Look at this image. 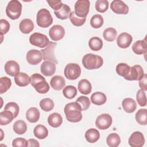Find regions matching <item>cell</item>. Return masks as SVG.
<instances>
[{
	"instance_id": "obj_12",
	"label": "cell",
	"mask_w": 147,
	"mask_h": 147,
	"mask_svg": "<svg viewBox=\"0 0 147 147\" xmlns=\"http://www.w3.org/2000/svg\"><path fill=\"white\" fill-rule=\"evenodd\" d=\"M145 138L143 134L140 131H134L130 136L128 142L132 147H141L145 144Z\"/></svg>"
},
{
	"instance_id": "obj_31",
	"label": "cell",
	"mask_w": 147,
	"mask_h": 147,
	"mask_svg": "<svg viewBox=\"0 0 147 147\" xmlns=\"http://www.w3.org/2000/svg\"><path fill=\"white\" fill-rule=\"evenodd\" d=\"M88 46L92 51H98L103 47V41L98 37H92L89 40Z\"/></svg>"
},
{
	"instance_id": "obj_13",
	"label": "cell",
	"mask_w": 147,
	"mask_h": 147,
	"mask_svg": "<svg viewBox=\"0 0 147 147\" xmlns=\"http://www.w3.org/2000/svg\"><path fill=\"white\" fill-rule=\"evenodd\" d=\"M111 10L118 14H127L129 9L128 6L121 0H114L110 4Z\"/></svg>"
},
{
	"instance_id": "obj_51",
	"label": "cell",
	"mask_w": 147,
	"mask_h": 147,
	"mask_svg": "<svg viewBox=\"0 0 147 147\" xmlns=\"http://www.w3.org/2000/svg\"><path fill=\"white\" fill-rule=\"evenodd\" d=\"M27 146H35V147H38L40 146L39 142L35 139H29L28 140V145Z\"/></svg>"
},
{
	"instance_id": "obj_38",
	"label": "cell",
	"mask_w": 147,
	"mask_h": 147,
	"mask_svg": "<svg viewBox=\"0 0 147 147\" xmlns=\"http://www.w3.org/2000/svg\"><path fill=\"white\" fill-rule=\"evenodd\" d=\"M40 107L44 111H49L54 107L53 101L48 98H44L40 102Z\"/></svg>"
},
{
	"instance_id": "obj_23",
	"label": "cell",
	"mask_w": 147,
	"mask_h": 147,
	"mask_svg": "<svg viewBox=\"0 0 147 147\" xmlns=\"http://www.w3.org/2000/svg\"><path fill=\"white\" fill-rule=\"evenodd\" d=\"M48 124L53 127H59L63 122V118L58 113H53L50 114L48 117Z\"/></svg>"
},
{
	"instance_id": "obj_25",
	"label": "cell",
	"mask_w": 147,
	"mask_h": 147,
	"mask_svg": "<svg viewBox=\"0 0 147 147\" xmlns=\"http://www.w3.org/2000/svg\"><path fill=\"white\" fill-rule=\"evenodd\" d=\"M19 28L22 33L28 34L33 30L34 24L31 20L25 18L20 22Z\"/></svg>"
},
{
	"instance_id": "obj_44",
	"label": "cell",
	"mask_w": 147,
	"mask_h": 147,
	"mask_svg": "<svg viewBox=\"0 0 147 147\" xmlns=\"http://www.w3.org/2000/svg\"><path fill=\"white\" fill-rule=\"evenodd\" d=\"M76 102L80 105L82 111L87 110L89 108L91 103L89 98L85 96H79L78 98H77Z\"/></svg>"
},
{
	"instance_id": "obj_19",
	"label": "cell",
	"mask_w": 147,
	"mask_h": 147,
	"mask_svg": "<svg viewBox=\"0 0 147 147\" xmlns=\"http://www.w3.org/2000/svg\"><path fill=\"white\" fill-rule=\"evenodd\" d=\"M132 50L137 55H146L147 44L145 39L136 41L132 46Z\"/></svg>"
},
{
	"instance_id": "obj_27",
	"label": "cell",
	"mask_w": 147,
	"mask_h": 147,
	"mask_svg": "<svg viewBox=\"0 0 147 147\" xmlns=\"http://www.w3.org/2000/svg\"><path fill=\"white\" fill-rule=\"evenodd\" d=\"M84 137L87 142L90 143H94L99 140L100 134L98 130L94 128H91L86 131Z\"/></svg>"
},
{
	"instance_id": "obj_1",
	"label": "cell",
	"mask_w": 147,
	"mask_h": 147,
	"mask_svg": "<svg viewBox=\"0 0 147 147\" xmlns=\"http://www.w3.org/2000/svg\"><path fill=\"white\" fill-rule=\"evenodd\" d=\"M82 109L76 102L67 103L64 107V113L67 119L71 122H78L82 119Z\"/></svg>"
},
{
	"instance_id": "obj_32",
	"label": "cell",
	"mask_w": 147,
	"mask_h": 147,
	"mask_svg": "<svg viewBox=\"0 0 147 147\" xmlns=\"http://www.w3.org/2000/svg\"><path fill=\"white\" fill-rule=\"evenodd\" d=\"M14 118L13 113L8 110H4L0 113V125H6L10 123Z\"/></svg>"
},
{
	"instance_id": "obj_28",
	"label": "cell",
	"mask_w": 147,
	"mask_h": 147,
	"mask_svg": "<svg viewBox=\"0 0 147 147\" xmlns=\"http://www.w3.org/2000/svg\"><path fill=\"white\" fill-rule=\"evenodd\" d=\"M78 87L79 91L84 95L89 94L91 92L92 89L91 83L89 80L85 79H82L79 81Z\"/></svg>"
},
{
	"instance_id": "obj_39",
	"label": "cell",
	"mask_w": 147,
	"mask_h": 147,
	"mask_svg": "<svg viewBox=\"0 0 147 147\" xmlns=\"http://www.w3.org/2000/svg\"><path fill=\"white\" fill-rule=\"evenodd\" d=\"M63 95L67 99H73L77 94V90L74 86H67L63 90Z\"/></svg>"
},
{
	"instance_id": "obj_5",
	"label": "cell",
	"mask_w": 147,
	"mask_h": 147,
	"mask_svg": "<svg viewBox=\"0 0 147 147\" xmlns=\"http://www.w3.org/2000/svg\"><path fill=\"white\" fill-rule=\"evenodd\" d=\"M36 22L38 26L41 28H48L53 22V18L49 11L46 9H41L37 12Z\"/></svg>"
},
{
	"instance_id": "obj_10",
	"label": "cell",
	"mask_w": 147,
	"mask_h": 147,
	"mask_svg": "<svg viewBox=\"0 0 147 147\" xmlns=\"http://www.w3.org/2000/svg\"><path fill=\"white\" fill-rule=\"evenodd\" d=\"M57 45L56 42L50 41L48 46L41 50V53L42 54L43 59L45 60H48L53 62L55 64L57 63V60L54 55V49Z\"/></svg>"
},
{
	"instance_id": "obj_16",
	"label": "cell",
	"mask_w": 147,
	"mask_h": 147,
	"mask_svg": "<svg viewBox=\"0 0 147 147\" xmlns=\"http://www.w3.org/2000/svg\"><path fill=\"white\" fill-rule=\"evenodd\" d=\"M40 71L44 76H52L56 71V64L52 61L45 60L41 65Z\"/></svg>"
},
{
	"instance_id": "obj_29",
	"label": "cell",
	"mask_w": 147,
	"mask_h": 147,
	"mask_svg": "<svg viewBox=\"0 0 147 147\" xmlns=\"http://www.w3.org/2000/svg\"><path fill=\"white\" fill-rule=\"evenodd\" d=\"M107 98L106 95L101 92H96L92 94L91 96V102L98 106L103 105L106 103Z\"/></svg>"
},
{
	"instance_id": "obj_14",
	"label": "cell",
	"mask_w": 147,
	"mask_h": 147,
	"mask_svg": "<svg viewBox=\"0 0 147 147\" xmlns=\"http://www.w3.org/2000/svg\"><path fill=\"white\" fill-rule=\"evenodd\" d=\"M43 56L41 51L37 49L29 50L26 56L28 63L31 65H37L42 60Z\"/></svg>"
},
{
	"instance_id": "obj_33",
	"label": "cell",
	"mask_w": 147,
	"mask_h": 147,
	"mask_svg": "<svg viewBox=\"0 0 147 147\" xmlns=\"http://www.w3.org/2000/svg\"><path fill=\"white\" fill-rule=\"evenodd\" d=\"M135 118L137 122L141 125L147 124V110L146 109H141L136 113Z\"/></svg>"
},
{
	"instance_id": "obj_3",
	"label": "cell",
	"mask_w": 147,
	"mask_h": 147,
	"mask_svg": "<svg viewBox=\"0 0 147 147\" xmlns=\"http://www.w3.org/2000/svg\"><path fill=\"white\" fill-rule=\"evenodd\" d=\"M103 63V60L101 56L92 53L85 55L82 59L83 66L90 70L99 68L102 66Z\"/></svg>"
},
{
	"instance_id": "obj_46",
	"label": "cell",
	"mask_w": 147,
	"mask_h": 147,
	"mask_svg": "<svg viewBox=\"0 0 147 147\" xmlns=\"http://www.w3.org/2000/svg\"><path fill=\"white\" fill-rule=\"evenodd\" d=\"M136 100L140 106L144 107L146 105V96L144 91L141 89L138 90L136 94Z\"/></svg>"
},
{
	"instance_id": "obj_45",
	"label": "cell",
	"mask_w": 147,
	"mask_h": 147,
	"mask_svg": "<svg viewBox=\"0 0 147 147\" xmlns=\"http://www.w3.org/2000/svg\"><path fill=\"white\" fill-rule=\"evenodd\" d=\"M19 110H20V108L18 105L16 103L12 102L7 103L5 105V109H4V110H8L11 111L13 113L14 118H16L18 115Z\"/></svg>"
},
{
	"instance_id": "obj_17",
	"label": "cell",
	"mask_w": 147,
	"mask_h": 147,
	"mask_svg": "<svg viewBox=\"0 0 147 147\" xmlns=\"http://www.w3.org/2000/svg\"><path fill=\"white\" fill-rule=\"evenodd\" d=\"M133 38L132 36L126 32L121 33L117 39V43L119 47L121 48H128L131 43Z\"/></svg>"
},
{
	"instance_id": "obj_24",
	"label": "cell",
	"mask_w": 147,
	"mask_h": 147,
	"mask_svg": "<svg viewBox=\"0 0 147 147\" xmlns=\"http://www.w3.org/2000/svg\"><path fill=\"white\" fill-rule=\"evenodd\" d=\"M122 106L124 111L128 113H133L137 108L136 101L130 98L124 99L122 102Z\"/></svg>"
},
{
	"instance_id": "obj_50",
	"label": "cell",
	"mask_w": 147,
	"mask_h": 147,
	"mask_svg": "<svg viewBox=\"0 0 147 147\" xmlns=\"http://www.w3.org/2000/svg\"><path fill=\"white\" fill-rule=\"evenodd\" d=\"M138 84L142 90L144 91L147 90V76L146 74H144L143 78L139 80Z\"/></svg>"
},
{
	"instance_id": "obj_21",
	"label": "cell",
	"mask_w": 147,
	"mask_h": 147,
	"mask_svg": "<svg viewBox=\"0 0 147 147\" xmlns=\"http://www.w3.org/2000/svg\"><path fill=\"white\" fill-rule=\"evenodd\" d=\"M71 13L70 7L66 4H63L60 9L54 11V14L60 20H67L69 17Z\"/></svg>"
},
{
	"instance_id": "obj_2",
	"label": "cell",
	"mask_w": 147,
	"mask_h": 147,
	"mask_svg": "<svg viewBox=\"0 0 147 147\" xmlns=\"http://www.w3.org/2000/svg\"><path fill=\"white\" fill-rule=\"evenodd\" d=\"M30 84L40 94H45L49 90V86L41 75L35 73L30 76Z\"/></svg>"
},
{
	"instance_id": "obj_4",
	"label": "cell",
	"mask_w": 147,
	"mask_h": 147,
	"mask_svg": "<svg viewBox=\"0 0 147 147\" xmlns=\"http://www.w3.org/2000/svg\"><path fill=\"white\" fill-rule=\"evenodd\" d=\"M22 12V5L17 0L10 1L6 8V13L7 16L11 20H14L18 19Z\"/></svg>"
},
{
	"instance_id": "obj_35",
	"label": "cell",
	"mask_w": 147,
	"mask_h": 147,
	"mask_svg": "<svg viewBox=\"0 0 147 147\" xmlns=\"http://www.w3.org/2000/svg\"><path fill=\"white\" fill-rule=\"evenodd\" d=\"M106 143L110 147H117L121 143L119 136L115 133L110 134L106 138Z\"/></svg>"
},
{
	"instance_id": "obj_37",
	"label": "cell",
	"mask_w": 147,
	"mask_h": 147,
	"mask_svg": "<svg viewBox=\"0 0 147 147\" xmlns=\"http://www.w3.org/2000/svg\"><path fill=\"white\" fill-rule=\"evenodd\" d=\"M103 36L105 40L111 42L115 40L117 36V32L113 28H108L103 31Z\"/></svg>"
},
{
	"instance_id": "obj_9",
	"label": "cell",
	"mask_w": 147,
	"mask_h": 147,
	"mask_svg": "<svg viewBox=\"0 0 147 147\" xmlns=\"http://www.w3.org/2000/svg\"><path fill=\"white\" fill-rule=\"evenodd\" d=\"M112 117L109 114H102L99 115L95 121L96 127L100 130H106L108 129L112 124Z\"/></svg>"
},
{
	"instance_id": "obj_42",
	"label": "cell",
	"mask_w": 147,
	"mask_h": 147,
	"mask_svg": "<svg viewBox=\"0 0 147 147\" xmlns=\"http://www.w3.org/2000/svg\"><path fill=\"white\" fill-rule=\"evenodd\" d=\"M69 20L74 26H80L83 25L86 20V17L81 18L77 16L74 11H72L69 15Z\"/></svg>"
},
{
	"instance_id": "obj_8",
	"label": "cell",
	"mask_w": 147,
	"mask_h": 147,
	"mask_svg": "<svg viewBox=\"0 0 147 147\" xmlns=\"http://www.w3.org/2000/svg\"><path fill=\"white\" fill-rule=\"evenodd\" d=\"M90 1L88 0H78L74 6L75 13L79 17L84 18L87 16L90 10Z\"/></svg>"
},
{
	"instance_id": "obj_18",
	"label": "cell",
	"mask_w": 147,
	"mask_h": 147,
	"mask_svg": "<svg viewBox=\"0 0 147 147\" xmlns=\"http://www.w3.org/2000/svg\"><path fill=\"white\" fill-rule=\"evenodd\" d=\"M4 68L6 73L11 76H15L20 72V65L14 60L7 61L5 64Z\"/></svg>"
},
{
	"instance_id": "obj_20",
	"label": "cell",
	"mask_w": 147,
	"mask_h": 147,
	"mask_svg": "<svg viewBox=\"0 0 147 147\" xmlns=\"http://www.w3.org/2000/svg\"><path fill=\"white\" fill-rule=\"evenodd\" d=\"M51 87L57 91L63 89L65 84L64 78L60 75H56L52 78L50 82Z\"/></svg>"
},
{
	"instance_id": "obj_34",
	"label": "cell",
	"mask_w": 147,
	"mask_h": 147,
	"mask_svg": "<svg viewBox=\"0 0 147 147\" xmlns=\"http://www.w3.org/2000/svg\"><path fill=\"white\" fill-rule=\"evenodd\" d=\"M14 131L17 134H23L27 130V125L26 122L22 120H18L16 121L13 126Z\"/></svg>"
},
{
	"instance_id": "obj_43",
	"label": "cell",
	"mask_w": 147,
	"mask_h": 147,
	"mask_svg": "<svg viewBox=\"0 0 147 147\" xmlns=\"http://www.w3.org/2000/svg\"><path fill=\"white\" fill-rule=\"evenodd\" d=\"M95 7L98 12L104 13L109 8V2L107 0H98L95 2Z\"/></svg>"
},
{
	"instance_id": "obj_6",
	"label": "cell",
	"mask_w": 147,
	"mask_h": 147,
	"mask_svg": "<svg viewBox=\"0 0 147 147\" xmlns=\"http://www.w3.org/2000/svg\"><path fill=\"white\" fill-rule=\"evenodd\" d=\"M29 42L32 45L43 48L47 47L50 41L46 35L36 32L30 35L29 37Z\"/></svg>"
},
{
	"instance_id": "obj_15",
	"label": "cell",
	"mask_w": 147,
	"mask_h": 147,
	"mask_svg": "<svg viewBox=\"0 0 147 147\" xmlns=\"http://www.w3.org/2000/svg\"><path fill=\"white\" fill-rule=\"evenodd\" d=\"M65 34L64 28L60 25H55L49 30V35L51 38L55 41L62 39Z\"/></svg>"
},
{
	"instance_id": "obj_49",
	"label": "cell",
	"mask_w": 147,
	"mask_h": 147,
	"mask_svg": "<svg viewBox=\"0 0 147 147\" xmlns=\"http://www.w3.org/2000/svg\"><path fill=\"white\" fill-rule=\"evenodd\" d=\"M49 6L52 7L55 11L57 10L61 7L63 3L61 0H55V1H47Z\"/></svg>"
},
{
	"instance_id": "obj_47",
	"label": "cell",
	"mask_w": 147,
	"mask_h": 147,
	"mask_svg": "<svg viewBox=\"0 0 147 147\" xmlns=\"http://www.w3.org/2000/svg\"><path fill=\"white\" fill-rule=\"evenodd\" d=\"M10 29V24L9 22L4 19L0 20V32L1 35L6 34Z\"/></svg>"
},
{
	"instance_id": "obj_11",
	"label": "cell",
	"mask_w": 147,
	"mask_h": 147,
	"mask_svg": "<svg viewBox=\"0 0 147 147\" xmlns=\"http://www.w3.org/2000/svg\"><path fill=\"white\" fill-rule=\"evenodd\" d=\"M144 75V70L140 65H135L130 67L129 74L124 78L127 80H140Z\"/></svg>"
},
{
	"instance_id": "obj_36",
	"label": "cell",
	"mask_w": 147,
	"mask_h": 147,
	"mask_svg": "<svg viewBox=\"0 0 147 147\" xmlns=\"http://www.w3.org/2000/svg\"><path fill=\"white\" fill-rule=\"evenodd\" d=\"M130 70V67L124 63H119L116 67V72L118 75L122 76L123 78L129 74Z\"/></svg>"
},
{
	"instance_id": "obj_7",
	"label": "cell",
	"mask_w": 147,
	"mask_h": 147,
	"mask_svg": "<svg viewBox=\"0 0 147 147\" xmlns=\"http://www.w3.org/2000/svg\"><path fill=\"white\" fill-rule=\"evenodd\" d=\"M64 74L68 79L71 80H76L81 74L80 67L76 63H69L65 66Z\"/></svg>"
},
{
	"instance_id": "obj_48",
	"label": "cell",
	"mask_w": 147,
	"mask_h": 147,
	"mask_svg": "<svg viewBox=\"0 0 147 147\" xmlns=\"http://www.w3.org/2000/svg\"><path fill=\"white\" fill-rule=\"evenodd\" d=\"M28 145V141H26L25 138L18 137L17 138L12 141V146L14 147H26Z\"/></svg>"
},
{
	"instance_id": "obj_26",
	"label": "cell",
	"mask_w": 147,
	"mask_h": 147,
	"mask_svg": "<svg viewBox=\"0 0 147 147\" xmlns=\"http://www.w3.org/2000/svg\"><path fill=\"white\" fill-rule=\"evenodd\" d=\"M39 110L34 107L29 108L26 112V118L31 123H35L37 122L40 118Z\"/></svg>"
},
{
	"instance_id": "obj_30",
	"label": "cell",
	"mask_w": 147,
	"mask_h": 147,
	"mask_svg": "<svg viewBox=\"0 0 147 147\" xmlns=\"http://www.w3.org/2000/svg\"><path fill=\"white\" fill-rule=\"evenodd\" d=\"M33 133L34 136L37 138L43 140L48 136V130L45 126L42 125H38L34 128Z\"/></svg>"
},
{
	"instance_id": "obj_22",
	"label": "cell",
	"mask_w": 147,
	"mask_h": 147,
	"mask_svg": "<svg viewBox=\"0 0 147 147\" xmlns=\"http://www.w3.org/2000/svg\"><path fill=\"white\" fill-rule=\"evenodd\" d=\"M16 84L20 87H25L30 83V78L24 72H19L14 76Z\"/></svg>"
},
{
	"instance_id": "obj_40",
	"label": "cell",
	"mask_w": 147,
	"mask_h": 147,
	"mask_svg": "<svg viewBox=\"0 0 147 147\" xmlns=\"http://www.w3.org/2000/svg\"><path fill=\"white\" fill-rule=\"evenodd\" d=\"M11 79L6 76L2 77L0 79V94H2L6 92L11 87Z\"/></svg>"
},
{
	"instance_id": "obj_41",
	"label": "cell",
	"mask_w": 147,
	"mask_h": 147,
	"mask_svg": "<svg viewBox=\"0 0 147 147\" xmlns=\"http://www.w3.org/2000/svg\"><path fill=\"white\" fill-rule=\"evenodd\" d=\"M104 21L103 17L100 14L94 15L90 20V25L92 28L98 29L100 28L103 24Z\"/></svg>"
}]
</instances>
